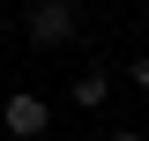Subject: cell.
Returning a JSON list of instances; mask_svg holds the SVG:
<instances>
[{"label":"cell","mask_w":149,"mask_h":141,"mask_svg":"<svg viewBox=\"0 0 149 141\" xmlns=\"http://www.w3.org/2000/svg\"><path fill=\"white\" fill-rule=\"evenodd\" d=\"M22 37H30L37 52L67 45V37H74V8H67V0H30V15H22Z\"/></svg>","instance_id":"obj_1"},{"label":"cell","mask_w":149,"mask_h":141,"mask_svg":"<svg viewBox=\"0 0 149 141\" xmlns=\"http://www.w3.org/2000/svg\"><path fill=\"white\" fill-rule=\"evenodd\" d=\"M0 126H8L15 141H45V126H52V104H45L37 89H15V97L0 104Z\"/></svg>","instance_id":"obj_2"},{"label":"cell","mask_w":149,"mask_h":141,"mask_svg":"<svg viewBox=\"0 0 149 141\" xmlns=\"http://www.w3.org/2000/svg\"><path fill=\"white\" fill-rule=\"evenodd\" d=\"M104 97H112L104 67H90V74H74V82H67V104H74V111H104Z\"/></svg>","instance_id":"obj_3"},{"label":"cell","mask_w":149,"mask_h":141,"mask_svg":"<svg viewBox=\"0 0 149 141\" xmlns=\"http://www.w3.org/2000/svg\"><path fill=\"white\" fill-rule=\"evenodd\" d=\"M127 82H134V89H142V97H149V52H142V59H134V67H127Z\"/></svg>","instance_id":"obj_4"},{"label":"cell","mask_w":149,"mask_h":141,"mask_svg":"<svg viewBox=\"0 0 149 141\" xmlns=\"http://www.w3.org/2000/svg\"><path fill=\"white\" fill-rule=\"evenodd\" d=\"M112 141H149V134H112Z\"/></svg>","instance_id":"obj_5"},{"label":"cell","mask_w":149,"mask_h":141,"mask_svg":"<svg viewBox=\"0 0 149 141\" xmlns=\"http://www.w3.org/2000/svg\"><path fill=\"white\" fill-rule=\"evenodd\" d=\"M0 30H8V22H0Z\"/></svg>","instance_id":"obj_6"}]
</instances>
